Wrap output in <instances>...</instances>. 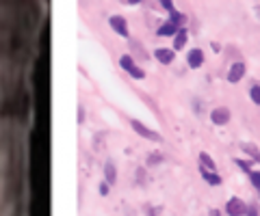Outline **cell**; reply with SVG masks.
Returning <instances> with one entry per match:
<instances>
[{
  "instance_id": "6da1fadb",
  "label": "cell",
  "mask_w": 260,
  "mask_h": 216,
  "mask_svg": "<svg viewBox=\"0 0 260 216\" xmlns=\"http://www.w3.org/2000/svg\"><path fill=\"white\" fill-rule=\"evenodd\" d=\"M130 126H132V130L139 136H143V139H148V141H152V143H162V136L156 132V130H150L146 123H141L139 119H130Z\"/></svg>"
},
{
  "instance_id": "7a4b0ae2",
  "label": "cell",
  "mask_w": 260,
  "mask_h": 216,
  "mask_svg": "<svg viewBox=\"0 0 260 216\" xmlns=\"http://www.w3.org/2000/svg\"><path fill=\"white\" fill-rule=\"evenodd\" d=\"M247 206L240 197H230L226 204V214L228 216H247Z\"/></svg>"
},
{
  "instance_id": "3957f363",
  "label": "cell",
  "mask_w": 260,
  "mask_h": 216,
  "mask_svg": "<svg viewBox=\"0 0 260 216\" xmlns=\"http://www.w3.org/2000/svg\"><path fill=\"white\" fill-rule=\"evenodd\" d=\"M108 26L113 28L117 35H122V37H130V30H128V22H126V17L124 15H110L108 17Z\"/></svg>"
},
{
  "instance_id": "277c9868",
  "label": "cell",
  "mask_w": 260,
  "mask_h": 216,
  "mask_svg": "<svg viewBox=\"0 0 260 216\" xmlns=\"http://www.w3.org/2000/svg\"><path fill=\"white\" fill-rule=\"evenodd\" d=\"M245 71H247V67H245V63H243V61L232 63V65H230V69H228V82H230V84L240 82V80H243V76H245Z\"/></svg>"
},
{
  "instance_id": "5b68a950",
  "label": "cell",
  "mask_w": 260,
  "mask_h": 216,
  "mask_svg": "<svg viewBox=\"0 0 260 216\" xmlns=\"http://www.w3.org/2000/svg\"><path fill=\"white\" fill-rule=\"evenodd\" d=\"M230 117H232V113L228 106H217V108L210 110V121L214 123V126H226V123L230 121Z\"/></svg>"
},
{
  "instance_id": "8992f818",
  "label": "cell",
  "mask_w": 260,
  "mask_h": 216,
  "mask_svg": "<svg viewBox=\"0 0 260 216\" xmlns=\"http://www.w3.org/2000/svg\"><path fill=\"white\" fill-rule=\"evenodd\" d=\"M186 63L191 69H200L202 65H204V52L200 48H191L186 52Z\"/></svg>"
},
{
  "instance_id": "52a82bcc",
  "label": "cell",
  "mask_w": 260,
  "mask_h": 216,
  "mask_svg": "<svg viewBox=\"0 0 260 216\" xmlns=\"http://www.w3.org/2000/svg\"><path fill=\"white\" fill-rule=\"evenodd\" d=\"M154 58L158 63H162V65H169V63H174L176 52H174V48H156L154 50Z\"/></svg>"
},
{
  "instance_id": "ba28073f",
  "label": "cell",
  "mask_w": 260,
  "mask_h": 216,
  "mask_svg": "<svg viewBox=\"0 0 260 216\" xmlns=\"http://www.w3.org/2000/svg\"><path fill=\"white\" fill-rule=\"evenodd\" d=\"M178 30H180V26H178V24H174L172 19H167L165 24H160V26H158L156 35H158V37H172V39H174L176 35H178Z\"/></svg>"
},
{
  "instance_id": "9c48e42d",
  "label": "cell",
  "mask_w": 260,
  "mask_h": 216,
  "mask_svg": "<svg viewBox=\"0 0 260 216\" xmlns=\"http://www.w3.org/2000/svg\"><path fill=\"white\" fill-rule=\"evenodd\" d=\"M240 152H245L254 162H260V147L254 143H240Z\"/></svg>"
},
{
  "instance_id": "30bf717a",
  "label": "cell",
  "mask_w": 260,
  "mask_h": 216,
  "mask_svg": "<svg viewBox=\"0 0 260 216\" xmlns=\"http://www.w3.org/2000/svg\"><path fill=\"white\" fill-rule=\"evenodd\" d=\"M200 173H202V178H204V182H208V186H221V175L219 173L208 171V169H202V167H200Z\"/></svg>"
},
{
  "instance_id": "8fae6325",
  "label": "cell",
  "mask_w": 260,
  "mask_h": 216,
  "mask_svg": "<svg viewBox=\"0 0 260 216\" xmlns=\"http://www.w3.org/2000/svg\"><path fill=\"white\" fill-rule=\"evenodd\" d=\"M186 39H188L186 28H180V30H178V35L174 37V52H178V50L184 48V45H186Z\"/></svg>"
},
{
  "instance_id": "7c38bea8",
  "label": "cell",
  "mask_w": 260,
  "mask_h": 216,
  "mask_svg": "<svg viewBox=\"0 0 260 216\" xmlns=\"http://www.w3.org/2000/svg\"><path fill=\"white\" fill-rule=\"evenodd\" d=\"M104 178H106V180H104V182H106V184H110V186H113L115 184V180H117V171H115V165H113V162H106V165H104Z\"/></svg>"
},
{
  "instance_id": "4fadbf2b",
  "label": "cell",
  "mask_w": 260,
  "mask_h": 216,
  "mask_svg": "<svg viewBox=\"0 0 260 216\" xmlns=\"http://www.w3.org/2000/svg\"><path fill=\"white\" fill-rule=\"evenodd\" d=\"M200 167L202 169H208V171H214L217 173V165H214V160L208 156L206 152H200Z\"/></svg>"
},
{
  "instance_id": "5bb4252c",
  "label": "cell",
  "mask_w": 260,
  "mask_h": 216,
  "mask_svg": "<svg viewBox=\"0 0 260 216\" xmlns=\"http://www.w3.org/2000/svg\"><path fill=\"white\" fill-rule=\"evenodd\" d=\"M120 65H122V69H124V71H128V74H130V71L134 69V65H136V63H134V58L130 56V54H122V56H120Z\"/></svg>"
},
{
  "instance_id": "9a60e30c",
  "label": "cell",
  "mask_w": 260,
  "mask_h": 216,
  "mask_svg": "<svg viewBox=\"0 0 260 216\" xmlns=\"http://www.w3.org/2000/svg\"><path fill=\"white\" fill-rule=\"evenodd\" d=\"M169 19H172L174 24H178L180 28H182V24H184V19H186V15H182V13H180L178 9H176L174 13H169Z\"/></svg>"
},
{
  "instance_id": "2e32d148",
  "label": "cell",
  "mask_w": 260,
  "mask_h": 216,
  "mask_svg": "<svg viewBox=\"0 0 260 216\" xmlns=\"http://www.w3.org/2000/svg\"><path fill=\"white\" fill-rule=\"evenodd\" d=\"M252 162H254V160H240V158H236V160H234V165H236L240 171L252 173Z\"/></svg>"
},
{
  "instance_id": "e0dca14e",
  "label": "cell",
  "mask_w": 260,
  "mask_h": 216,
  "mask_svg": "<svg viewBox=\"0 0 260 216\" xmlns=\"http://www.w3.org/2000/svg\"><path fill=\"white\" fill-rule=\"evenodd\" d=\"M250 97L256 106H260V84H254V87L250 89Z\"/></svg>"
},
{
  "instance_id": "ac0fdd59",
  "label": "cell",
  "mask_w": 260,
  "mask_h": 216,
  "mask_svg": "<svg viewBox=\"0 0 260 216\" xmlns=\"http://www.w3.org/2000/svg\"><path fill=\"white\" fill-rule=\"evenodd\" d=\"M250 182H252V186L260 193V171H252L250 173Z\"/></svg>"
},
{
  "instance_id": "d6986e66",
  "label": "cell",
  "mask_w": 260,
  "mask_h": 216,
  "mask_svg": "<svg viewBox=\"0 0 260 216\" xmlns=\"http://www.w3.org/2000/svg\"><path fill=\"white\" fill-rule=\"evenodd\" d=\"M162 162V154H152L148 158V167H154V165H160Z\"/></svg>"
},
{
  "instance_id": "ffe728a7",
  "label": "cell",
  "mask_w": 260,
  "mask_h": 216,
  "mask_svg": "<svg viewBox=\"0 0 260 216\" xmlns=\"http://www.w3.org/2000/svg\"><path fill=\"white\" fill-rule=\"evenodd\" d=\"M134 178H136V182H139V186H143V184H146V169H136V171H134Z\"/></svg>"
},
{
  "instance_id": "44dd1931",
  "label": "cell",
  "mask_w": 260,
  "mask_h": 216,
  "mask_svg": "<svg viewBox=\"0 0 260 216\" xmlns=\"http://www.w3.org/2000/svg\"><path fill=\"white\" fill-rule=\"evenodd\" d=\"M98 193H100L102 197H106V195L110 193V184H106V182H100V188H98Z\"/></svg>"
},
{
  "instance_id": "7402d4cb",
  "label": "cell",
  "mask_w": 260,
  "mask_h": 216,
  "mask_svg": "<svg viewBox=\"0 0 260 216\" xmlns=\"http://www.w3.org/2000/svg\"><path fill=\"white\" fill-rule=\"evenodd\" d=\"M160 6H162V9H165V11H169V13H174V11H176V6H174L172 2H169V0H162Z\"/></svg>"
},
{
  "instance_id": "603a6c76",
  "label": "cell",
  "mask_w": 260,
  "mask_h": 216,
  "mask_svg": "<svg viewBox=\"0 0 260 216\" xmlns=\"http://www.w3.org/2000/svg\"><path fill=\"white\" fill-rule=\"evenodd\" d=\"M247 216H258V206H250V208H247Z\"/></svg>"
},
{
  "instance_id": "cb8c5ba5",
  "label": "cell",
  "mask_w": 260,
  "mask_h": 216,
  "mask_svg": "<svg viewBox=\"0 0 260 216\" xmlns=\"http://www.w3.org/2000/svg\"><path fill=\"white\" fill-rule=\"evenodd\" d=\"M82 121H84V108L78 106V123H82Z\"/></svg>"
},
{
  "instance_id": "d4e9b609",
  "label": "cell",
  "mask_w": 260,
  "mask_h": 216,
  "mask_svg": "<svg viewBox=\"0 0 260 216\" xmlns=\"http://www.w3.org/2000/svg\"><path fill=\"white\" fill-rule=\"evenodd\" d=\"M208 216H224V214H221V210H217V208H210V210H208Z\"/></svg>"
},
{
  "instance_id": "484cf974",
  "label": "cell",
  "mask_w": 260,
  "mask_h": 216,
  "mask_svg": "<svg viewBox=\"0 0 260 216\" xmlns=\"http://www.w3.org/2000/svg\"><path fill=\"white\" fill-rule=\"evenodd\" d=\"M148 210V216H156V210H152V208H146Z\"/></svg>"
}]
</instances>
